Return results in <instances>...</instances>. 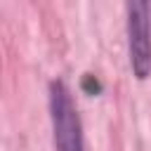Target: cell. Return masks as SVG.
Returning a JSON list of instances; mask_svg holds the SVG:
<instances>
[{
  "mask_svg": "<svg viewBox=\"0 0 151 151\" xmlns=\"http://www.w3.org/2000/svg\"><path fill=\"white\" fill-rule=\"evenodd\" d=\"M47 104H50L54 151H85L83 123H80L76 104H73L71 90L66 87L64 80H52L50 83Z\"/></svg>",
  "mask_w": 151,
  "mask_h": 151,
  "instance_id": "6da1fadb",
  "label": "cell"
},
{
  "mask_svg": "<svg viewBox=\"0 0 151 151\" xmlns=\"http://www.w3.org/2000/svg\"><path fill=\"white\" fill-rule=\"evenodd\" d=\"M125 14L130 66L137 80H146L151 73V5L146 0H130Z\"/></svg>",
  "mask_w": 151,
  "mask_h": 151,
  "instance_id": "7a4b0ae2",
  "label": "cell"
},
{
  "mask_svg": "<svg viewBox=\"0 0 151 151\" xmlns=\"http://www.w3.org/2000/svg\"><path fill=\"white\" fill-rule=\"evenodd\" d=\"M83 90H85L87 94H99V92H101V83H99L92 73H85V76H83Z\"/></svg>",
  "mask_w": 151,
  "mask_h": 151,
  "instance_id": "3957f363",
  "label": "cell"
}]
</instances>
